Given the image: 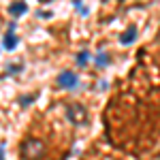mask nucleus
<instances>
[{
  "instance_id": "obj_4",
  "label": "nucleus",
  "mask_w": 160,
  "mask_h": 160,
  "mask_svg": "<svg viewBox=\"0 0 160 160\" xmlns=\"http://www.w3.org/2000/svg\"><path fill=\"white\" fill-rule=\"evenodd\" d=\"M135 38H137V26L130 24V26H128V28L122 32L120 43H122V45H130V43H135Z\"/></svg>"
},
{
  "instance_id": "obj_8",
  "label": "nucleus",
  "mask_w": 160,
  "mask_h": 160,
  "mask_svg": "<svg viewBox=\"0 0 160 160\" xmlns=\"http://www.w3.org/2000/svg\"><path fill=\"white\" fill-rule=\"evenodd\" d=\"M94 62L98 64V66H107L111 62V58H109V53H105V51H98L96 53V58H94Z\"/></svg>"
},
{
  "instance_id": "obj_7",
  "label": "nucleus",
  "mask_w": 160,
  "mask_h": 160,
  "mask_svg": "<svg viewBox=\"0 0 160 160\" xmlns=\"http://www.w3.org/2000/svg\"><path fill=\"white\" fill-rule=\"evenodd\" d=\"M19 71H24V62H15V64H9V66L4 68V77H7V75H15V73H19Z\"/></svg>"
},
{
  "instance_id": "obj_6",
  "label": "nucleus",
  "mask_w": 160,
  "mask_h": 160,
  "mask_svg": "<svg viewBox=\"0 0 160 160\" xmlns=\"http://www.w3.org/2000/svg\"><path fill=\"white\" fill-rule=\"evenodd\" d=\"M2 47H4V49H15V47H17V37H15V34H13V32H7V34H4V38H2Z\"/></svg>"
},
{
  "instance_id": "obj_2",
  "label": "nucleus",
  "mask_w": 160,
  "mask_h": 160,
  "mask_svg": "<svg viewBox=\"0 0 160 160\" xmlns=\"http://www.w3.org/2000/svg\"><path fill=\"white\" fill-rule=\"evenodd\" d=\"M66 118L73 126H83L88 122V109L79 102H71L66 105Z\"/></svg>"
},
{
  "instance_id": "obj_1",
  "label": "nucleus",
  "mask_w": 160,
  "mask_h": 160,
  "mask_svg": "<svg viewBox=\"0 0 160 160\" xmlns=\"http://www.w3.org/2000/svg\"><path fill=\"white\" fill-rule=\"evenodd\" d=\"M45 154V145L41 139H26L22 143V156L26 160H38Z\"/></svg>"
},
{
  "instance_id": "obj_5",
  "label": "nucleus",
  "mask_w": 160,
  "mask_h": 160,
  "mask_svg": "<svg viewBox=\"0 0 160 160\" xmlns=\"http://www.w3.org/2000/svg\"><path fill=\"white\" fill-rule=\"evenodd\" d=\"M24 13H28V4H26V2H13V4H9V15L19 17V15H24Z\"/></svg>"
},
{
  "instance_id": "obj_9",
  "label": "nucleus",
  "mask_w": 160,
  "mask_h": 160,
  "mask_svg": "<svg viewBox=\"0 0 160 160\" xmlns=\"http://www.w3.org/2000/svg\"><path fill=\"white\" fill-rule=\"evenodd\" d=\"M88 60H90V51H79V53H77V64H79V66H86Z\"/></svg>"
},
{
  "instance_id": "obj_11",
  "label": "nucleus",
  "mask_w": 160,
  "mask_h": 160,
  "mask_svg": "<svg viewBox=\"0 0 160 160\" xmlns=\"http://www.w3.org/2000/svg\"><path fill=\"white\" fill-rule=\"evenodd\" d=\"M0 160H4V145H0Z\"/></svg>"
},
{
  "instance_id": "obj_10",
  "label": "nucleus",
  "mask_w": 160,
  "mask_h": 160,
  "mask_svg": "<svg viewBox=\"0 0 160 160\" xmlns=\"http://www.w3.org/2000/svg\"><path fill=\"white\" fill-rule=\"evenodd\" d=\"M34 98H37V94H28V96H22V98H19V105H22V107H28V105H30V102H32Z\"/></svg>"
},
{
  "instance_id": "obj_3",
  "label": "nucleus",
  "mask_w": 160,
  "mask_h": 160,
  "mask_svg": "<svg viewBox=\"0 0 160 160\" xmlns=\"http://www.w3.org/2000/svg\"><path fill=\"white\" fill-rule=\"evenodd\" d=\"M56 83H58L62 90H73V88L79 83V77H77V73H73V71H62V73L58 75V79H56Z\"/></svg>"
}]
</instances>
